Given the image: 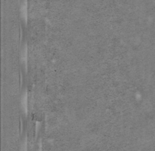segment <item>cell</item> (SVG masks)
Instances as JSON below:
<instances>
[{
	"instance_id": "obj_1",
	"label": "cell",
	"mask_w": 155,
	"mask_h": 151,
	"mask_svg": "<svg viewBox=\"0 0 155 151\" xmlns=\"http://www.w3.org/2000/svg\"><path fill=\"white\" fill-rule=\"evenodd\" d=\"M22 151H28V146H27V142L25 141L23 144V147H22Z\"/></svg>"
}]
</instances>
